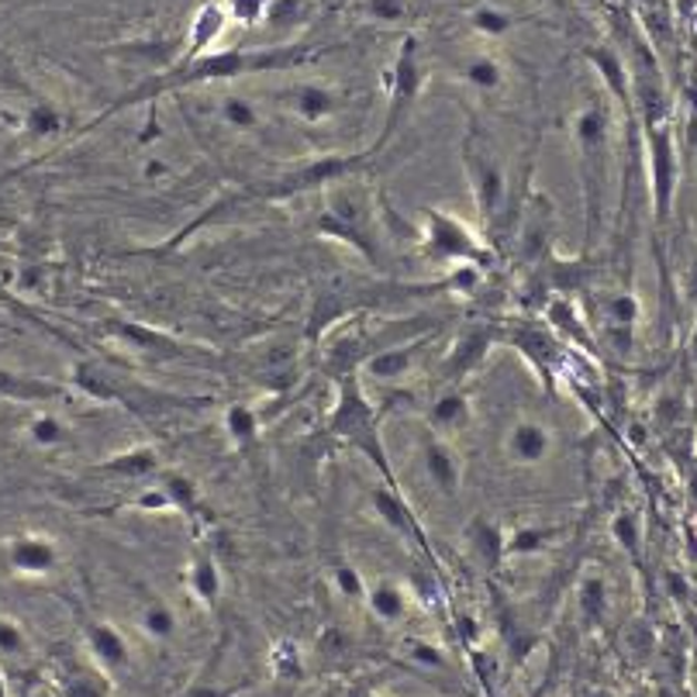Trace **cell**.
Here are the masks:
<instances>
[{
  "label": "cell",
  "mask_w": 697,
  "mask_h": 697,
  "mask_svg": "<svg viewBox=\"0 0 697 697\" xmlns=\"http://www.w3.org/2000/svg\"><path fill=\"white\" fill-rule=\"evenodd\" d=\"M290 107H294V114L301 122L318 125V122H325L329 114L335 111V94L325 91V86L304 83V86H298V91H294V97H290Z\"/></svg>",
  "instance_id": "7"
},
{
  "label": "cell",
  "mask_w": 697,
  "mask_h": 697,
  "mask_svg": "<svg viewBox=\"0 0 697 697\" xmlns=\"http://www.w3.org/2000/svg\"><path fill=\"white\" fill-rule=\"evenodd\" d=\"M86 649L94 653V659L104 670H122L128 663V638L118 625L111 622H91L86 625Z\"/></svg>",
  "instance_id": "4"
},
{
  "label": "cell",
  "mask_w": 697,
  "mask_h": 697,
  "mask_svg": "<svg viewBox=\"0 0 697 697\" xmlns=\"http://www.w3.org/2000/svg\"><path fill=\"white\" fill-rule=\"evenodd\" d=\"M228 431L236 435L239 443H246V439H256L259 422H256V415L249 408H231L228 412Z\"/></svg>",
  "instance_id": "26"
},
{
  "label": "cell",
  "mask_w": 697,
  "mask_h": 697,
  "mask_svg": "<svg viewBox=\"0 0 697 697\" xmlns=\"http://www.w3.org/2000/svg\"><path fill=\"white\" fill-rule=\"evenodd\" d=\"M190 697H228V694H218V690H194Z\"/></svg>",
  "instance_id": "33"
},
{
  "label": "cell",
  "mask_w": 697,
  "mask_h": 697,
  "mask_svg": "<svg viewBox=\"0 0 697 697\" xmlns=\"http://www.w3.org/2000/svg\"><path fill=\"white\" fill-rule=\"evenodd\" d=\"M373 14L384 18V21H394V18L404 14V8H400V0H373Z\"/></svg>",
  "instance_id": "29"
},
{
  "label": "cell",
  "mask_w": 697,
  "mask_h": 697,
  "mask_svg": "<svg viewBox=\"0 0 697 697\" xmlns=\"http://www.w3.org/2000/svg\"><path fill=\"white\" fill-rule=\"evenodd\" d=\"M18 697H55V694H52V690H49L45 684H35V687H24V690H21Z\"/></svg>",
  "instance_id": "30"
},
{
  "label": "cell",
  "mask_w": 697,
  "mask_h": 697,
  "mask_svg": "<svg viewBox=\"0 0 697 697\" xmlns=\"http://www.w3.org/2000/svg\"><path fill=\"white\" fill-rule=\"evenodd\" d=\"M425 470L435 480L443 493H456L459 480H462V467H459V456L446 439H431L425 446Z\"/></svg>",
  "instance_id": "5"
},
{
  "label": "cell",
  "mask_w": 697,
  "mask_h": 697,
  "mask_svg": "<svg viewBox=\"0 0 697 697\" xmlns=\"http://www.w3.org/2000/svg\"><path fill=\"white\" fill-rule=\"evenodd\" d=\"M28 653V635L21 622L0 615V659H21Z\"/></svg>",
  "instance_id": "18"
},
{
  "label": "cell",
  "mask_w": 697,
  "mask_h": 697,
  "mask_svg": "<svg viewBox=\"0 0 697 697\" xmlns=\"http://www.w3.org/2000/svg\"><path fill=\"white\" fill-rule=\"evenodd\" d=\"M104 470L111 474H128V477H138V474H153L156 470V452L149 449H132L118 459H111Z\"/></svg>",
  "instance_id": "21"
},
{
  "label": "cell",
  "mask_w": 697,
  "mask_h": 697,
  "mask_svg": "<svg viewBox=\"0 0 697 697\" xmlns=\"http://www.w3.org/2000/svg\"><path fill=\"white\" fill-rule=\"evenodd\" d=\"M24 128L32 135H39V138H45V135H55L63 128V118L52 104H32L24 114Z\"/></svg>",
  "instance_id": "19"
},
{
  "label": "cell",
  "mask_w": 697,
  "mask_h": 697,
  "mask_svg": "<svg viewBox=\"0 0 697 697\" xmlns=\"http://www.w3.org/2000/svg\"><path fill=\"white\" fill-rule=\"evenodd\" d=\"M221 122L236 132H256L259 128V111L246 97H225L221 104Z\"/></svg>",
  "instance_id": "15"
},
{
  "label": "cell",
  "mask_w": 697,
  "mask_h": 697,
  "mask_svg": "<svg viewBox=\"0 0 697 697\" xmlns=\"http://www.w3.org/2000/svg\"><path fill=\"white\" fill-rule=\"evenodd\" d=\"M63 391L39 381V376H28V373H14V370H0V397H14L18 404H45L52 397H60Z\"/></svg>",
  "instance_id": "6"
},
{
  "label": "cell",
  "mask_w": 697,
  "mask_h": 697,
  "mask_svg": "<svg viewBox=\"0 0 697 697\" xmlns=\"http://www.w3.org/2000/svg\"><path fill=\"white\" fill-rule=\"evenodd\" d=\"M138 177L142 184H163L173 177V163L166 156H142V166H138Z\"/></svg>",
  "instance_id": "25"
},
{
  "label": "cell",
  "mask_w": 697,
  "mask_h": 697,
  "mask_svg": "<svg viewBox=\"0 0 697 697\" xmlns=\"http://www.w3.org/2000/svg\"><path fill=\"white\" fill-rule=\"evenodd\" d=\"M687 348H690V356L697 360V325H694V332H690V342H687Z\"/></svg>",
  "instance_id": "31"
},
{
  "label": "cell",
  "mask_w": 697,
  "mask_h": 697,
  "mask_svg": "<svg viewBox=\"0 0 697 697\" xmlns=\"http://www.w3.org/2000/svg\"><path fill=\"white\" fill-rule=\"evenodd\" d=\"M24 435H28V443H32V446L49 452V449H60V446L70 443V425L55 412H35L24 425Z\"/></svg>",
  "instance_id": "8"
},
{
  "label": "cell",
  "mask_w": 697,
  "mask_h": 697,
  "mask_svg": "<svg viewBox=\"0 0 697 697\" xmlns=\"http://www.w3.org/2000/svg\"><path fill=\"white\" fill-rule=\"evenodd\" d=\"M580 607H584V615L591 622H601L607 612V587L601 576H587L584 587H580Z\"/></svg>",
  "instance_id": "20"
},
{
  "label": "cell",
  "mask_w": 697,
  "mask_h": 697,
  "mask_svg": "<svg viewBox=\"0 0 697 697\" xmlns=\"http://www.w3.org/2000/svg\"><path fill=\"white\" fill-rule=\"evenodd\" d=\"M612 532H615V539H618L622 545L635 549V545H638V518H635L632 511H622V514L612 521Z\"/></svg>",
  "instance_id": "27"
},
{
  "label": "cell",
  "mask_w": 697,
  "mask_h": 697,
  "mask_svg": "<svg viewBox=\"0 0 697 697\" xmlns=\"http://www.w3.org/2000/svg\"><path fill=\"white\" fill-rule=\"evenodd\" d=\"M187 587L200 604H215L221 594V570L211 556H197L187 570Z\"/></svg>",
  "instance_id": "12"
},
{
  "label": "cell",
  "mask_w": 697,
  "mask_h": 697,
  "mask_svg": "<svg viewBox=\"0 0 697 697\" xmlns=\"http://www.w3.org/2000/svg\"><path fill=\"white\" fill-rule=\"evenodd\" d=\"M504 449L514 467H539V462L553 452V428L539 418H521L511 425Z\"/></svg>",
  "instance_id": "3"
},
{
  "label": "cell",
  "mask_w": 697,
  "mask_h": 697,
  "mask_svg": "<svg viewBox=\"0 0 697 697\" xmlns=\"http://www.w3.org/2000/svg\"><path fill=\"white\" fill-rule=\"evenodd\" d=\"M431 422H435V428H439V431L459 428L462 422H467V400H462L459 394H446V397L431 408Z\"/></svg>",
  "instance_id": "16"
},
{
  "label": "cell",
  "mask_w": 697,
  "mask_h": 697,
  "mask_svg": "<svg viewBox=\"0 0 697 697\" xmlns=\"http://www.w3.org/2000/svg\"><path fill=\"white\" fill-rule=\"evenodd\" d=\"M607 318H612V325L615 329H622L625 335L635 329V322H638V301H635V294H615L612 301H607Z\"/></svg>",
  "instance_id": "22"
},
{
  "label": "cell",
  "mask_w": 697,
  "mask_h": 697,
  "mask_svg": "<svg viewBox=\"0 0 697 697\" xmlns=\"http://www.w3.org/2000/svg\"><path fill=\"white\" fill-rule=\"evenodd\" d=\"M677 180H680V159H677L674 132L666 125H649V190H653L656 221L670 218Z\"/></svg>",
  "instance_id": "1"
},
{
  "label": "cell",
  "mask_w": 697,
  "mask_h": 697,
  "mask_svg": "<svg viewBox=\"0 0 697 697\" xmlns=\"http://www.w3.org/2000/svg\"><path fill=\"white\" fill-rule=\"evenodd\" d=\"M267 11V0H231V14L228 18H239L242 24H256Z\"/></svg>",
  "instance_id": "28"
},
{
  "label": "cell",
  "mask_w": 697,
  "mask_h": 697,
  "mask_svg": "<svg viewBox=\"0 0 697 697\" xmlns=\"http://www.w3.org/2000/svg\"><path fill=\"white\" fill-rule=\"evenodd\" d=\"M404 370H408V353L404 348H387V353L370 363V373L381 376V381H397V376H404Z\"/></svg>",
  "instance_id": "24"
},
{
  "label": "cell",
  "mask_w": 697,
  "mask_h": 697,
  "mask_svg": "<svg viewBox=\"0 0 697 697\" xmlns=\"http://www.w3.org/2000/svg\"><path fill=\"white\" fill-rule=\"evenodd\" d=\"M366 607L381 622H400L404 612H408V594H404V587L391 584V580H381V584H370Z\"/></svg>",
  "instance_id": "9"
},
{
  "label": "cell",
  "mask_w": 697,
  "mask_h": 697,
  "mask_svg": "<svg viewBox=\"0 0 697 697\" xmlns=\"http://www.w3.org/2000/svg\"><path fill=\"white\" fill-rule=\"evenodd\" d=\"M470 24L477 28L480 35H487V39H498V35H504V32H511V24H514V18L504 11V8H493V4H480V8H474L470 11Z\"/></svg>",
  "instance_id": "14"
},
{
  "label": "cell",
  "mask_w": 697,
  "mask_h": 697,
  "mask_svg": "<svg viewBox=\"0 0 697 697\" xmlns=\"http://www.w3.org/2000/svg\"><path fill=\"white\" fill-rule=\"evenodd\" d=\"M373 697H376V694H373Z\"/></svg>",
  "instance_id": "35"
},
{
  "label": "cell",
  "mask_w": 697,
  "mask_h": 697,
  "mask_svg": "<svg viewBox=\"0 0 697 697\" xmlns=\"http://www.w3.org/2000/svg\"><path fill=\"white\" fill-rule=\"evenodd\" d=\"M270 666H273V674L280 680H294L301 674V649L294 643H277V649L270 656Z\"/></svg>",
  "instance_id": "23"
},
{
  "label": "cell",
  "mask_w": 697,
  "mask_h": 697,
  "mask_svg": "<svg viewBox=\"0 0 697 697\" xmlns=\"http://www.w3.org/2000/svg\"><path fill=\"white\" fill-rule=\"evenodd\" d=\"M0 697H11V687H8V677H4V670H0Z\"/></svg>",
  "instance_id": "32"
},
{
  "label": "cell",
  "mask_w": 697,
  "mask_h": 697,
  "mask_svg": "<svg viewBox=\"0 0 697 697\" xmlns=\"http://www.w3.org/2000/svg\"><path fill=\"white\" fill-rule=\"evenodd\" d=\"M180 622H177V612L166 604V601H149L142 604L138 612V632L145 638H153V643H169L173 635H177Z\"/></svg>",
  "instance_id": "11"
},
{
  "label": "cell",
  "mask_w": 697,
  "mask_h": 697,
  "mask_svg": "<svg viewBox=\"0 0 697 697\" xmlns=\"http://www.w3.org/2000/svg\"><path fill=\"white\" fill-rule=\"evenodd\" d=\"M225 21H228V11L218 8V4H208L205 11H200L194 18V28H190V60H200L225 32Z\"/></svg>",
  "instance_id": "10"
},
{
  "label": "cell",
  "mask_w": 697,
  "mask_h": 697,
  "mask_svg": "<svg viewBox=\"0 0 697 697\" xmlns=\"http://www.w3.org/2000/svg\"><path fill=\"white\" fill-rule=\"evenodd\" d=\"M462 80H467L470 86H477V91H498V86L504 83V70L493 55H477V60H470L467 70H462Z\"/></svg>",
  "instance_id": "13"
},
{
  "label": "cell",
  "mask_w": 697,
  "mask_h": 697,
  "mask_svg": "<svg viewBox=\"0 0 697 697\" xmlns=\"http://www.w3.org/2000/svg\"><path fill=\"white\" fill-rule=\"evenodd\" d=\"M684 4H687V8H690V4H694V0H684Z\"/></svg>",
  "instance_id": "34"
},
{
  "label": "cell",
  "mask_w": 697,
  "mask_h": 697,
  "mask_svg": "<svg viewBox=\"0 0 697 697\" xmlns=\"http://www.w3.org/2000/svg\"><path fill=\"white\" fill-rule=\"evenodd\" d=\"M332 580H335V591H339L345 601H366L370 584H366V576H363L353 563H339L335 573H332Z\"/></svg>",
  "instance_id": "17"
},
{
  "label": "cell",
  "mask_w": 697,
  "mask_h": 697,
  "mask_svg": "<svg viewBox=\"0 0 697 697\" xmlns=\"http://www.w3.org/2000/svg\"><path fill=\"white\" fill-rule=\"evenodd\" d=\"M8 570L28 580H42L60 570V545L45 532H18L4 542Z\"/></svg>",
  "instance_id": "2"
}]
</instances>
